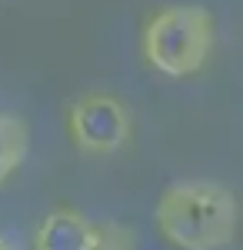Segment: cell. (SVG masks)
Segmentation results:
<instances>
[{
	"label": "cell",
	"instance_id": "5b68a950",
	"mask_svg": "<svg viewBox=\"0 0 243 250\" xmlns=\"http://www.w3.org/2000/svg\"><path fill=\"white\" fill-rule=\"evenodd\" d=\"M27 154V127L14 114H0V184L20 167Z\"/></svg>",
	"mask_w": 243,
	"mask_h": 250
},
{
	"label": "cell",
	"instance_id": "277c9868",
	"mask_svg": "<svg viewBox=\"0 0 243 250\" xmlns=\"http://www.w3.org/2000/svg\"><path fill=\"white\" fill-rule=\"evenodd\" d=\"M94 224L74 207H54L34 233V250H90Z\"/></svg>",
	"mask_w": 243,
	"mask_h": 250
},
{
	"label": "cell",
	"instance_id": "7a4b0ae2",
	"mask_svg": "<svg viewBox=\"0 0 243 250\" xmlns=\"http://www.w3.org/2000/svg\"><path fill=\"white\" fill-rule=\"evenodd\" d=\"M213 50V17L206 7L177 3L153 14L143 30V57L163 77H190L203 70Z\"/></svg>",
	"mask_w": 243,
	"mask_h": 250
},
{
	"label": "cell",
	"instance_id": "8992f818",
	"mask_svg": "<svg viewBox=\"0 0 243 250\" xmlns=\"http://www.w3.org/2000/svg\"><path fill=\"white\" fill-rule=\"evenodd\" d=\"M90 250H137V247H133L130 227H123L117 220H103V224H94V244H90Z\"/></svg>",
	"mask_w": 243,
	"mask_h": 250
},
{
	"label": "cell",
	"instance_id": "3957f363",
	"mask_svg": "<svg viewBox=\"0 0 243 250\" xmlns=\"http://www.w3.org/2000/svg\"><path fill=\"white\" fill-rule=\"evenodd\" d=\"M133 130L130 110L113 94H83L70 107V137L83 154H117Z\"/></svg>",
	"mask_w": 243,
	"mask_h": 250
},
{
	"label": "cell",
	"instance_id": "6da1fadb",
	"mask_svg": "<svg viewBox=\"0 0 243 250\" xmlns=\"http://www.w3.org/2000/svg\"><path fill=\"white\" fill-rule=\"evenodd\" d=\"M153 220L177 250H220L237 233V200L223 184L180 180L157 200Z\"/></svg>",
	"mask_w": 243,
	"mask_h": 250
},
{
	"label": "cell",
	"instance_id": "52a82bcc",
	"mask_svg": "<svg viewBox=\"0 0 243 250\" xmlns=\"http://www.w3.org/2000/svg\"><path fill=\"white\" fill-rule=\"evenodd\" d=\"M0 250H10V244H7V240H0Z\"/></svg>",
	"mask_w": 243,
	"mask_h": 250
}]
</instances>
